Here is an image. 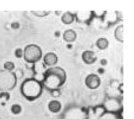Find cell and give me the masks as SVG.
<instances>
[{
  "label": "cell",
  "mask_w": 134,
  "mask_h": 119,
  "mask_svg": "<svg viewBox=\"0 0 134 119\" xmlns=\"http://www.w3.org/2000/svg\"><path fill=\"white\" fill-rule=\"evenodd\" d=\"M15 68V64L12 61H6L4 64V68L5 70H8V71H11L13 70Z\"/></svg>",
  "instance_id": "cell-20"
},
{
  "label": "cell",
  "mask_w": 134,
  "mask_h": 119,
  "mask_svg": "<svg viewBox=\"0 0 134 119\" xmlns=\"http://www.w3.org/2000/svg\"><path fill=\"white\" fill-rule=\"evenodd\" d=\"M10 95L8 92H1L0 93V99L8 101L9 99Z\"/></svg>",
  "instance_id": "cell-21"
},
{
  "label": "cell",
  "mask_w": 134,
  "mask_h": 119,
  "mask_svg": "<svg viewBox=\"0 0 134 119\" xmlns=\"http://www.w3.org/2000/svg\"><path fill=\"white\" fill-rule=\"evenodd\" d=\"M75 19L74 14L70 12H66L63 14L61 17V21L66 25H69L72 24Z\"/></svg>",
  "instance_id": "cell-14"
},
{
  "label": "cell",
  "mask_w": 134,
  "mask_h": 119,
  "mask_svg": "<svg viewBox=\"0 0 134 119\" xmlns=\"http://www.w3.org/2000/svg\"><path fill=\"white\" fill-rule=\"evenodd\" d=\"M50 91H51L52 96L54 97V98H57V97L59 96L60 95V92L59 89L53 90H51Z\"/></svg>",
  "instance_id": "cell-23"
},
{
  "label": "cell",
  "mask_w": 134,
  "mask_h": 119,
  "mask_svg": "<svg viewBox=\"0 0 134 119\" xmlns=\"http://www.w3.org/2000/svg\"><path fill=\"white\" fill-rule=\"evenodd\" d=\"M103 106L106 112L119 113L122 110V105L121 101L116 98L110 97L104 102Z\"/></svg>",
  "instance_id": "cell-6"
},
{
  "label": "cell",
  "mask_w": 134,
  "mask_h": 119,
  "mask_svg": "<svg viewBox=\"0 0 134 119\" xmlns=\"http://www.w3.org/2000/svg\"><path fill=\"white\" fill-rule=\"evenodd\" d=\"M99 119H123L122 118L118 113H113L105 111Z\"/></svg>",
  "instance_id": "cell-17"
},
{
  "label": "cell",
  "mask_w": 134,
  "mask_h": 119,
  "mask_svg": "<svg viewBox=\"0 0 134 119\" xmlns=\"http://www.w3.org/2000/svg\"><path fill=\"white\" fill-rule=\"evenodd\" d=\"M114 36L116 40L119 42L124 41V26L123 25H118L115 29Z\"/></svg>",
  "instance_id": "cell-15"
},
{
  "label": "cell",
  "mask_w": 134,
  "mask_h": 119,
  "mask_svg": "<svg viewBox=\"0 0 134 119\" xmlns=\"http://www.w3.org/2000/svg\"><path fill=\"white\" fill-rule=\"evenodd\" d=\"M42 82L35 78H30L25 80L20 86V91L22 95L29 101H33L38 98L42 92Z\"/></svg>",
  "instance_id": "cell-2"
},
{
  "label": "cell",
  "mask_w": 134,
  "mask_h": 119,
  "mask_svg": "<svg viewBox=\"0 0 134 119\" xmlns=\"http://www.w3.org/2000/svg\"><path fill=\"white\" fill-rule=\"evenodd\" d=\"M15 55L18 58H20L23 56V51L21 48H17L15 50Z\"/></svg>",
  "instance_id": "cell-22"
},
{
  "label": "cell",
  "mask_w": 134,
  "mask_h": 119,
  "mask_svg": "<svg viewBox=\"0 0 134 119\" xmlns=\"http://www.w3.org/2000/svg\"><path fill=\"white\" fill-rule=\"evenodd\" d=\"M23 56L27 62L34 64L40 60L42 56V51L39 46L33 44H29L25 47Z\"/></svg>",
  "instance_id": "cell-4"
},
{
  "label": "cell",
  "mask_w": 134,
  "mask_h": 119,
  "mask_svg": "<svg viewBox=\"0 0 134 119\" xmlns=\"http://www.w3.org/2000/svg\"><path fill=\"white\" fill-rule=\"evenodd\" d=\"M31 13L37 17H44L48 15L50 13V12L47 10H36L32 11Z\"/></svg>",
  "instance_id": "cell-18"
},
{
  "label": "cell",
  "mask_w": 134,
  "mask_h": 119,
  "mask_svg": "<svg viewBox=\"0 0 134 119\" xmlns=\"http://www.w3.org/2000/svg\"><path fill=\"white\" fill-rule=\"evenodd\" d=\"M10 110L14 114H18L21 111V107L18 104H14L12 106Z\"/></svg>",
  "instance_id": "cell-19"
},
{
  "label": "cell",
  "mask_w": 134,
  "mask_h": 119,
  "mask_svg": "<svg viewBox=\"0 0 134 119\" xmlns=\"http://www.w3.org/2000/svg\"><path fill=\"white\" fill-rule=\"evenodd\" d=\"M20 26V24L18 22H13L11 24V27L12 28L16 29L19 28Z\"/></svg>",
  "instance_id": "cell-24"
},
{
  "label": "cell",
  "mask_w": 134,
  "mask_h": 119,
  "mask_svg": "<svg viewBox=\"0 0 134 119\" xmlns=\"http://www.w3.org/2000/svg\"><path fill=\"white\" fill-rule=\"evenodd\" d=\"M87 110L83 108L73 106L66 110L64 113V119H86Z\"/></svg>",
  "instance_id": "cell-5"
},
{
  "label": "cell",
  "mask_w": 134,
  "mask_h": 119,
  "mask_svg": "<svg viewBox=\"0 0 134 119\" xmlns=\"http://www.w3.org/2000/svg\"><path fill=\"white\" fill-rule=\"evenodd\" d=\"M85 83L89 89H96L100 86L101 81L98 75L92 73L87 75L85 80Z\"/></svg>",
  "instance_id": "cell-8"
},
{
  "label": "cell",
  "mask_w": 134,
  "mask_h": 119,
  "mask_svg": "<svg viewBox=\"0 0 134 119\" xmlns=\"http://www.w3.org/2000/svg\"><path fill=\"white\" fill-rule=\"evenodd\" d=\"M48 107L49 110L51 112L56 113L60 111L62 107V105L60 101L54 100L49 102Z\"/></svg>",
  "instance_id": "cell-13"
},
{
  "label": "cell",
  "mask_w": 134,
  "mask_h": 119,
  "mask_svg": "<svg viewBox=\"0 0 134 119\" xmlns=\"http://www.w3.org/2000/svg\"><path fill=\"white\" fill-rule=\"evenodd\" d=\"M76 37V33L72 29L65 30L63 34V39L64 41L68 42H71L75 41Z\"/></svg>",
  "instance_id": "cell-12"
},
{
  "label": "cell",
  "mask_w": 134,
  "mask_h": 119,
  "mask_svg": "<svg viewBox=\"0 0 134 119\" xmlns=\"http://www.w3.org/2000/svg\"><path fill=\"white\" fill-rule=\"evenodd\" d=\"M17 81L16 74L6 70H0V91L8 92L12 90L16 86Z\"/></svg>",
  "instance_id": "cell-3"
},
{
  "label": "cell",
  "mask_w": 134,
  "mask_h": 119,
  "mask_svg": "<svg viewBox=\"0 0 134 119\" xmlns=\"http://www.w3.org/2000/svg\"><path fill=\"white\" fill-rule=\"evenodd\" d=\"M96 45L99 49L104 50L108 47L109 45V41L107 38L101 37L97 40Z\"/></svg>",
  "instance_id": "cell-16"
},
{
  "label": "cell",
  "mask_w": 134,
  "mask_h": 119,
  "mask_svg": "<svg viewBox=\"0 0 134 119\" xmlns=\"http://www.w3.org/2000/svg\"><path fill=\"white\" fill-rule=\"evenodd\" d=\"M123 86H124L123 83H120V84H119V86H118V90H119L121 93H123Z\"/></svg>",
  "instance_id": "cell-26"
},
{
  "label": "cell",
  "mask_w": 134,
  "mask_h": 119,
  "mask_svg": "<svg viewBox=\"0 0 134 119\" xmlns=\"http://www.w3.org/2000/svg\"><path fill=\"white\" fill-rule=\"evenodd\" d=\"M100 63L102 66H106L107 64V60L106 59H102L100 61Z\"/></svg>",
  "instance_id": "cell-25"
},
{
  "label": "cell",
  "mask_w": 134,
  "mask_h": 119,
  "mask_svg": "<svg viewBox=\"0 0 134 119\" xmlns=\"http://www.w3.org/2000/svg\"><path fill=\"white\" fill-rule=\"evenodd\" d=\"M93 15L92 11H78L74 14L75 18L79 23H87L91 19Z\"/></svg>",
  "instance_id": "cell-9"
},
{
  "label": "cell",
  "mask_w": 134,
  "mask_h": 119,
  "mask_svg": "<svg viewBox=\"0 0 134 119\" xmlns=\"http://www.w3.org/2000/svg\"><path fill=\"white\" fill-rule=\"evenodd\" d=\"M82 59L86 64H91L96 61L97 57L94 51L86 50L82 53Z\"/></svg>",
  "instance_id": "cell-11"
},
{
  "label": "cell",
  "mask_w": 134,
  "mask_h": 119,
  "mask_svg": "<svg viewBox=\"0 0 134 119\" xmlns=\"http://www.w3.org/2000/svg\"><path fill=\"white\" fill-rule=\"evenodd\" d=\"M58 60L57 55L53 52H49L45 54L43 59L44 65L50 67L54 66L57 63Z\"/></svg>",
  "instance_id": "cell-10"
},
{
  "label": "cell",
  "mask_w": 134,
  "mask_h": 119,
  "mask_svg": "<svg viewBox=\"0 0 134 119\" xmlns=\"http://www.w3.org/2000/svg\"><path fill=\"white\" fill-rule=\"evenodd\" d=\"M0 119H1V118H0Z\"/></svg>",
  "instance_id": "cell-28"
},
{
  "label": "cell",
  "mask_w": 134,
  "mask_h": 119,
  "mask_svg": "<svg viewBox=\"0 0 134 119\" xmlns=\"http://www.w3.org/2000/svg\"><path fill=\"white\" fill-rule=\"evenodd\" d=\"M105 111L103 105L90 107L87 110L86 119H99Z\"/></svg>",
  "instance_id": "cell-7"
},
{
  "label": "cell",
  "mask_w": 134,
  "mask_h": 119,
  "mask_svg": "<svg viewBox=\"0 0 134 119\" xmlns=\"http://www.w3.org/2000/svg\"><path fill=\"white\" fill-rule=\"evenodd\" d=\"M98 72L99 73L102 74V73H103L104 72V69L103 68H99L98 69Z\"/></svg>",
  "instance_id": "cell-27"
},
{
  "label": "cell",
  "mask_w": 134,
  "mask_h": 119,
  "mask_svg": "<svg viewBox=\"0 0 134 119\" xmlns=\"http://www.w3.org/2000/svg\"><path fill=\"white\" fill-rule=\"evenodd\" d=\"M66 79V73L62 68L59 66L51 67L45 70L43 74L42 85L51 91L59 89L64 84Z\"/></svg>",
  "instance_id": "cell-1"
}]
</instances>
